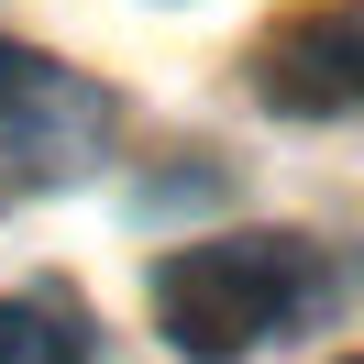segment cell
Here are the masks:
<instances>
[{
	"instance_id": "obj_1",
	"label": "cell",
	"mask_w": 364,
	"mask_h": 364,
	"mask_svg": "<svg viewBox=\"0 0 364 364\" xmlns=\"http://www.w3.org/2000/svg\"><path fill=\"white\" fill-rule=\"evenodd\" d=\"M331 298V265L298 232H221V243H188L155 265V320L188 364H232L254 342L298 331V320Z\"/></svg>"
},
{
	"instance_id": "obj_2",
	"label": "cell",
	"mask_w": 364,
	"mask_h": 364,
	"mask_svg": "<svg viewBox=\"0 0 364 364\" xmlns=\"http://www.w3.org/2000/svg\"><path fill=\"white\" fill-rule=\"evenodd\" d=\"M111 133V100L55 55L0 45V188L11 177H77Z\"/></svg>"
},
{
	"instance_id": "obj_3",
	"label": "cell",
	"mask_w": 364,
	"mask_h": 364,
	"mask_svg": "<svg viewBox=\"0 0 364 364\" xmlns=\"http://www.w3.org/2000/svg\"><path fill=\"white\" fill-rule=\"evenodd\" d=\"M265 100L298 122H342L364 111V0H331L309 23H287L265 45Z\"/></svg>"
},
{
	"instance_id": "obj_4",
	"label": "cell",
	"mask_w": 364,
	"mask_h": 364,
	"mask_svg": "<svg viewBox=\"0 0 364 364\" xmlns=\"http://www.w3.org/2000/svg\"><path fill=\"white\" fill-rule=\"evenodd\" d=\"M0 364H89V309L67 287L0 298Z\"/></svg>"
}]
</instances>
